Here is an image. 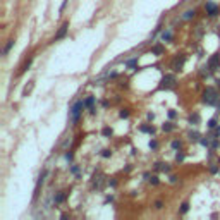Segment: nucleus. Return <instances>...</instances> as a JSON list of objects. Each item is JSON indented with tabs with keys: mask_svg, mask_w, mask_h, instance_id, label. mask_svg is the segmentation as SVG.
<instances>
[{
	"mask_svg": "<svg viewBox=\"0 0 220 220\" xmlns=\"http://www.w3.org/2000/svg\"><path fill=\"white\" fill-rule=\"evenodd\" d=\"M217 86H219V90H220V79H219V81H217Z\"/></svg>",
	"mask_w": 220,
	"mask_h": 220,
	"instance_id": "4c0bfd02",
	"label": "nucleus"
},
{
	"mask_svg": "<svg viewBox=\"0 0 220 220\" xmlns=\"http://www.w3.org/2000/svg\"><path fill=\"white\" fill-rule=\"evenodd\" d=\"M194 16H196V12H194V10H188V12H184V16H182V17H184V19H193Z\"/></svg>",
	"mask_w": 220,
	"mask_h": 220,
	"instance_id": "2eb2a0df",
	"label": "nucleus"
},
{
	"mask_svg": "<svg viewBox=\"0 0 220 220\" xmlns=\"http://www.w3.org/2000/svg\"><path fill=\"white\" fill-rule=\"evenodd\" d=\"M169 117H170V119H174V117H175V110H170V112H169Z\"/></svg>",
	"mask_w": 220,
	"mask_h": 220,
	"instance_id": "72a5a7b5",
	"label": "nucleus"
},
{
	"mask_svg": "<svg viewBox=\"0 0 220 220\" xmlns=\"http://www.w3.org/2000/svg\"><path fill=\"white\" fill-rule=\"evenodd\" d=\"M208 69L210 70L220 69V53H213L210 59H208Z\"/></svg>",
	"mask_w": 220,
	"mask_h": 220,
	"instance_id": "7ed1b4c3",
	"label": "nucleus"
},
{
	"mask_svg": "<svg viewBox=\"0 0 220 220\" xmlns=\"http://www.w3.org/2000/svg\"><path fill=\"white\" fill-rule=\"evenodd\" d=\"M29 65H31V59L28 60V62H26V64H24V65H22V69H21V72H24V70L28 69V67H29Z\"/></svg>",
	"mask_w": 220,
	"mask_h": 220,
	"instance_id": "cd10ccee",
	"label": "nucleus"
},
{
	"mask_svg": "<svg viewBox=\"0 0 220 220\" xmlns=\"http://www.w3.org/2000/svg\"><path fill=\"white\" fill-rule=\"evenodd\" d=\"M157 146H158V143H157L155 139H151L150 141V148H151V150H157Z\"/></svg>",
	"mask_w": 220,
	"mask_h": 220,
	"instance_id": "393cba45",
	"label": "nucleus"
},
{
	"mask_svg": "<svg viewBox=\"0 0 220 220\" xmlns=\"http://www.w3.org/2000/svg\"><path fill=\"white\" fill-rule=\"evenodd\" d=\"M217 170H219L217 167H210V172H211V174H217Z\"/></svg>",
	"mask_w": 220,
	"mask_h": 220,
	"instance_id": "c9c22d12",
	"label": "nucleus"
},
{
	"mask_svg": "<svg viewBox=\"0 0 220 220\" xmlns=\"http://www.w3.org/2000/svg\"><path fill=\"white\" fill-rule=\"evenodd\" d=\"M172 148H180V141H172Z\"/></svg>",
	"mask_w": 220,
	"mask_h": 220,
	"instance_id": "7c9ffc66",
	"label": "nucleus"
},
{
	"mask_svg": "<svg viewBox=\"0 0 220 220\" xmlns=\"http://www.w3.org/2000/svg\"><path fill=\"white\" fill-rule=\"evenodd\" d=\"M31 90H33V81L29 83V86H26V88H24V91H22V96H28V93H29Z\"/></svg>",
	"mask_w": 220,
	"mask_h": 220,
	"instance_id": "6ab92c4d",
	"label": "nucleus"
},
{
	"mask_svg": "<svg viewBox=\"0 0 220 220\" xmlns=\"http://www.w3.org/2000/svg\"><path fill=\"white\" fill-rule=\"evenodd\" d=\"M200 143L203 146H208V145H210V139H208V138H206V139H200Z\"/></svg>",
	"mask_w": 220,
	"mask_h": 220,
	"instance_id": "c756f323",
	"label": "nucleus"
},
{
	"mask_svg": "<svg viewBox=\"0 0 220 220\" xmlns=\"http://www.w3.org/2000/svg\"><path fill=\"white\" fill-rule=\"evenodd\" d=\"M155 169H158V170H163V172H169V165L165 163H155Z\"/></svg>",
	"mask_w": 220,
	"mask_h": 220,
	"instance_id": "ddd939ff",
	"label": "nucleus"
},
{
	"mask_svg": "<svg viewBox=\"0 0 220 220\" xmlns=\"http://www.w3.org/2000/svg\"><path fill=\"white\" fill-rule=\"evenodd\" d=\"M67 29H69V24H67V22H65V24H62V28L59 29V33L55 35V40H62V38L67 35Z\"/></svg>",
	"mask_w": 220,
	"mask_h": 220,
	"instance_id": "0eeeda50",
	"label": "nucleus"
},
{
	"mask_svg": "<svg viewBox=\"0 0 220 220\" xmlns=\"http://www.w3.org/2000/svg\"><path fill=\"white\" fill-rule=\"evenodd\" d=\"M175 160L182 162V160H184V153H177V155H175Z\"/></svg>",
	"mask_w": 220,
	"mask_h": 220,
	"instance_id": "c85d7f7f",
	"label": "nucleus"
},
{
	"mask_svg": "<svg viewBox=\"0 0 220 220\" xmlns=\"http://www.w3.org/2000/svg\"><path fill=\"white\" fill-rule=\"evenodd\" d=\"M119 115H120V117H122V119H126V117H129V110H126V109H124V110H120V114H119Z\"/></svg>",
	"mask_w": 220,
	"mask_h": 220,
	"instance_id": "412c9836",
	"label": "nucleus"
},
{
	"mask_svg": "<svg viewBox=\"0 0 220 220\" xmlns=\"http://www.w3.org/2000/svg\"><path fill=\"white\" fill-rule=\"evenodd\" d=\"M84 107V101H78L74 103V107L70 109V115H72V122H78L79 120V115H81V110Z\"/></svg>",
	"mask_w": 220,
	"mask_h": 220,
	"instance_id": "f03ea898",
	"label": "nucleus"
},
{
	"mask_svg": "<svg viewBox=\"0 0 220 220\" xmlns=\"http://www.w3.org/2000/svg\"><path fill=\"white\" fill-rule=\"evenodd\" d=\"M70 172H72V174H78V172H79V169H78V167H76V165H74V167H72V169H70Z\"/></svg>",
	"mask_w": 220,
	"mask_h": 220,
	"instance_id": "f704fd0d",
	"label": "nucleus"
},
{
	"mask_svg": "<svg viewBox=\"0 0 220 220\" xmlns=\"http://www.w3.org/2000/svg\"><path fill=\"white\" fill-rule=\"evenodd\" d=\"M162 206H163V203H162V201H157V203H155V208H157V210H160Z\"/></svg>",
	"mask_w": 220,
	"mask_h": 220,
	"instance_id": "2f4dec72",
	"label": "nucleus"
},
{
	"mask_svg": "<svg viewBox=\"0 0 220 220\" xmlns=\"http://www.w3.org/2000/svg\"><path fill=\"white\" fill-rule=\"evenodd\" d=\"M189 138L196 141V139H200V134H198V132H189Z\"/></svg>",
	"mask_w": 220,
	"mask_h": 220,
	"instance_id": "b1692460",
	"label": "nucleus"
},
{
	"mask_svg": "<svg viewBox=\"0 0 220 220\" xmlns=\"http://www.w3.org/2000/svg\"><path fill=\"white\" fill-rule=\"evenodd\" d=\"M150 182H151V184H155V186H157V184H158V179H157V177L153 175V177H151V179H150Z\"/></svg>",
	"mask_w": 220,
	"mask_h": 220,
	"instance_id": "473e14b6",
	"label": "nucleus"
},
{
	"mask_svg": "<svg viewBox=\"0 0 220 220\" xmlns=\"http://www.w3.org/2000/svg\"><path fill=\"white\" fill-rule=\"evenodd\" d=\"M205 10H206V14H208L210 17H215V16L219 14V7H217V4H213V2H206Z\"/></svg>",
	"mask_w": 220,
	"mask_h": 220,
	"instance_id": "423d86ee",
	"label": "nucleus"
},
{
	"mask_svg": "<svg viewBox=\"0 0 220 220\" xmlns=\"http://www.w3.org/2000/svg\"><path fill=\"white\" fill-rule=\"evenodd\" d=\"M12 45H14V40H9V43L5 45V48H4V55H7L9 53V50L12 48Z\"/></svg>",
	"mask_w": 220,
	"mask_h": 220,
	"instance_id": "dca6fc26",
	"label": "nucleus"
},
{
	"mask_svg": "<svg viewBox=\"0 0 220 220\" xmlns=\"http://www.w3.org/2000/svg\"><path fill=\"white\" fill-rule=\"evenodd\" d=\"M110 155H112V151H110V150H103V151H101V157H105V158H109Z\"/></svg>",
	"mask_w": 220,
	"mask_h": 220,
	"instance_id": "a878e982",
	"label": "nucleus"
},
{
	"mask_svg": "<svg viewBox=\"0 0 220 220\" xmlns=\"http://www.w3.org/2000/svg\"><path fill=\"white\" fill-rule=\"evenodd\" d=\"M136 64H138V60H136V59H132V60H129V62H127V65H129V67H136Z\"/></svg>",
	"mask_w": 220,
	"mask_h": 220,
	"instance_id": "bb28decb",
	"label": "nucleus"
},
{
	"mask_svg": "<svg viewBox=\"0 0 220 220\" xmlns=\"http://www.w3.org/2000/svg\"><path fill=\"white\" fill-rule=\"evenodd\" d=\"M139 129H141V132H150V134L155 132V127H151V126H141Z\"/></svg>",
	"mask_w": 220,
	"mask_h": 220,
	"instance_id": "9d476101",
	"label": "nucleus"
},
{
	"mask_svg": "<svg viewBox=\"0 0 220 220\" xmlns=\"http://www.w3.org/2000/svg\"><path fill=\"white\" fill-rule=\"evenodd\" d=\"M188 210H189V205H188V203H182V206H180V213H186Z\"/></svg>",
	"mask_w": 220,
	"mask_h": 220,
	"instance_id": "5701e85b",
	"label": "nucleus"
},
{
	"mask_svg": "<svg viewBox=\"0 0 220 220\" xmlns=\"http://www.w3.org/2000/svg\"><path fill=\"white\" fill-rule=\"evenodd\" d=\"M93 105H95V98H93V96H88V98L84 100V107H88V109L91 110V109H95Z\"/></svg>",
	"mask_w": 220,
	"mask_h": 220,
	"instance_id": "1a4fd4ad",
	"label": "nucleus"
},
{
	"mask_svg": "<svg viewBox=\"0 0 220 220\" xmlns=\"http://www.w3.org/2000/svg\"><path fill=\"white\" fill-rule=\"evenodd\" d=\"M65 5H67V0H64V4H62V7H60V10H64V9H65Z\"/></svg>",
	"mask_w": 220,
	"mask_h": 220,
	"instance_id": "e433bc0d",
	"label": "nucleus"
},
{
	"mask_svg": "<svg viewBox=\"0 0 220 220\" xmlns=\"http://www.w3.org/2000/svg\"><path fill=\"white\" fill-rule=\"evenodd\" d=\"M175 84V76H163L162 79V84H160V90H169Z\"/></svg>",
	"mask_w": 220,
	"mask_h": 220,
	"instance_id": "20e7f679",
	"label": "nucleus"
},
{
	"mask_svg": "<svg viewBox=\"0 0 220 220\" xmlns=\"http://www.w3.org/2000/svg\"><path fill=\"white\" fill-rule=\"evenodd\" d=\"M162 129L165 131V132H170V131H174V124H172V122H167V124L162 126Z\"/></svg>",
	"mask_w": 220,
	"mask_h": 220,
	"instance_id": "f8f14e48",
	"label": "nucleus"
},
{
	"mask_svg": "<svg viewBox=\"0 0 220 220\" xmlns=\"http://www.w3.org/2000/svg\"><path fill=\"white\" fill-rule=\"evenodd\" d=\"M45 175H47V170L40 175V180H38V184H36V189H35V200L40 196V188H41V184H43V180H45Z\"/></svg>",
	"mask_w": 220,
	"mask_h": 220,
	"instance_id": "6e6552de",
	"label": "nucleus"
},
{
	"mask_svg": "<svg viewBox=\"0 0 220 220\" xmlns=\"http://www.w3.org/2000/svg\"><path fill=\"white\" fill-rule=\"evenodd\" d=\"M153 53H155V55L163 53V47H162V45H155V47H153Z\"/></svg>",
	"mask_w": 220,
	"mask_h": 220,
	"instance_id": "4468645a",
	"label": "nucleus"
},
{
	"mask_svg": "<svg viewBox=\"0 0 220 220\" xmlns=\"http://www.w3.org/2000/svg\"><path fill=\"white\" fill-rule=\"evenodd\" d=\"M101 132H103V136H112V132H114V131L110 129V127H103V131H101Z\"/></svg>",
	"mask_w": 220,
	"mask_h": 220,
	"instance_id": "aec40b11",
	"label": "nucleus"
},
{
	"mask_svg": "<svg viewBox=\"0 0 220 220\" xmlns=\"http://www.w3.org/2000/svg\"><path fill=\"white\" fill-rule=\"evenodd\" d=\"M184 62H186V55H177L175 59L172 60V69L174 70H180L182 67H184Z\"/></svg>",
	"mask_w": 220,
	"mask_h": 220,
	"instance_id": "39448f33",
	"label": "nucleus"
},
{
	"mask_svg": "<svg viewBox=\"0 0 220 220\" xmlns=\"http://www.w3.org/2000/svg\"><path fill=\"white\" fill-rule=\"evenodd\" d=\"M64 200H65V193H60V194L55 196V203H62Z\"/></svg>",
	"mask_w": 220,
	"mask_h": 220,
	"instance_id": "a211bd4d",
	"label": "nucleus"
},
{
	"mask_svg": "<svg viewBox=\"0 0 220 220\" xmlns=\"http://www.w3.org/2000/svg\"><path fill=\"white\" fill-rule=\"evenodd\" d=\"M162 40H163V41H170V40H172V33H170V31H163V33H162Z\"/></svg>",
	"mask_w": 220,
	"mask_h": 220,
	"instance_id": "9b49d317",
	"label": "nucleus"
},
{
	"mask_svg": "<svg viewBox=\"0 0 220 220\" xmlns=\"http://www.w3.org/2000/svg\"><path fill=\"white\" fill-rule=\"evenodd\" d=\"M219 95H217V91L213 90V88H206V90L203 91V101L206 103V105H217L219 101Z\"/></svg>",
	"mask_w": 220,
	"mask_h": 220,
	"instance_id": "f257e3e1",
	"label": "nucleus"
},
{
	"mask_svg": "<svg viewBox=\"0 0 220 220\" xmlns=\"http://www.w3.org/2000/svg\"><path fill=\"white\" fill-rule=\"evenodd\" d=\"M189 122H191V124H198V122H200V115H198V114L191 115V117H189Z\"/></svg>",
	"mask_w": 220,
	"mask_h": 220,
	"instance_id": "f3484780",
	"label": "nucleus"
},
{
	"mask_svg": "<svg viewBox=\"0 0 220 220\" xmlns=\"http://www.w3.org/2000/svg\"><path fill=\"white\" fill-rule=\"evenodd\" d=\"M208 127H210V129L217 127V120H215V119H210V120H208Z\"/></svg>",
	"mask_w": 220,
	"mask_h": 220,
	"instance_id": "4be33fe9",
	"label": "nucleus"
}]
</instances>
